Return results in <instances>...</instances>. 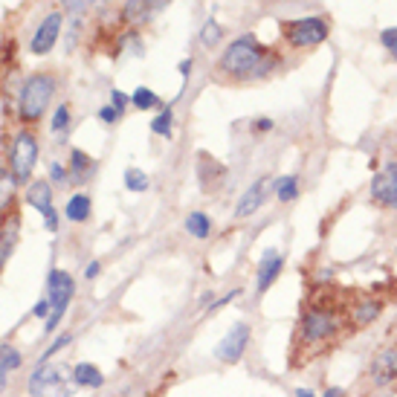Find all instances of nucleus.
Here are the masks:
<instances>
[{"mask_svg":"<svg viewBox=\"0 0 397 397\" xmlns=\"http://www.w3.org/2000/svg\"><path fill=\"white\" fill-rule=\"evenodd\" d=\"M6 386H9V374H6L4 368H0V394L6 391Z\"/></svg>","mask_w":397,"mask_h":397,"instance_id":"nucleus-43","label":"nucleus"},{"mask_svg":"<svg viewBox=\"0 0 397 397\" xmlns=\"http://www.w3.org/2000/svg\"><path fill=\"white\" fill-rule=\"evenodd\" d=\"M238 293H241V290L235 288V290H229V293H227L224 299H217V302H212V304H209V311H206V314H217V311H220V307H224V304H229V302H232V299H235Z\"/></svg>","mask_w":397,"mask_h":397,"instance_id":"nucleus-38","label":"nucleus"},{"mask_svg":"<svg viewBox=\"0 0 397 397\" xmlns=\"http://www.w3.org/2000/svg\"><path fill=\"white\" fill-rule=\"evenodd\" d=\"M380 41H383V47L391 53V58L397 61V27H389L380 32Z\"/></svg>","mask_w":397,"mask_h":397,"instance_id":"nucleus-32","label":"nucleus"},{"mask_svg":"<svg viewBox=\"0 0 397 397\" xmlns=\"http://www.w3.org/2000/svg\"><path fill=\"white\" fill-rule=\"evenodd\" d=\"M67 177H70V171L64 168L61 163H53V166H50V180H53V183H64Z\"/></svg>","mask_w":397,"mask_h":397,"instance_id":"nucleus-36","label":"nucleus"},{"mask_svg":"<svg viewBox=\"0 0 397 397\" xmlns=\"http://www.w3.org/2000/svg\"><path fill=\"white\" fill-rule=\"evenodd\" d=\"M339 330H342V316L334 307H307V311H302L296 328V342L302 348H319L330 339H337Z\"/></svg>","mask_w":397,"mask_h":397,"instance_id":"nucleus-3","label":"nucleus"},{"mask_svg":"<svg viewBox=\"0 0 397 397\" xmlns=\"http://www.w3.org/2000/svg\"><path fill=\"white\" fill-rule=\"evenodd\" d=\"M27 203L32 209H38L41 215L47 212V209H53V186H50V180H35L27 189Z\"/></svg>","mask_w":397,"mask_h":397,"instance_id":"nucleus-20","label":"nucleus"},{"mask_svg":"<svg viewBox=\"0 0 397 397\" xmlns=\"http://www.w3.org/2000/svg\"><path fill=\"white\" fill-rule=\"evenodd\" d=\"M273 189H276V197L281 203H293L299 197V177L296 174H284V177H278L273 183Z\"/></svg>","mask_w":397,"mask_h":397,"instance_id":"nucleus-23","label":"nucleus"},{"mask_svg":"<svg viewBox=\"0 0 397 397\" xmlns=\"http://www.w3.org/2000/svg\"><path fill=\"white\" fill-rule=\"evenodd\" d=\"M125 189L128 191H145L148 189V174L142 168H137V166L125 168Z\"/></svg>","mask_w":397,"mask_h":397,"instance_id":"nucleus-27","label":"nucleus"},{"mask_svg":"<svg viewBox=\"0 0 397 397\" xmlns=\"http://www.w3.org/2000/svg\"><path fill=\"white\" fill-rule=\"evenodd\" d=\"M191 67H194V61H191V58H183L177 70H180V76H183V79H189V76H191Z\"/></svg>","mask_w":397,"mask_h":397,"instance_id":"nucleus-40","label":"nucleus"},{"mask_svg":"<svg viewBox=\"0 0 397 397\" xmlns=\"http://www.w3.org/2000/svg\"><path fill=\"white\" fill-rule=\"evenodd\" d=\"M53 314V304H50V299L43 296V299H38L35 302V307H32V316H38V319H47Z\"/></svg>","mask_w":397,"mask_h":397,"instance_id":"nucleus-35","label":"nucleus"},{"mask_svg":"<svg viewBox=\"0 0 397 397\" xmlns=\"http://www.w3.org/2000/svg\"><path fill=\"white\" fill-rule=\"evenodd\" d=\"M151 134L171 140V134H174V114H171V107H166L157 119H151Z\"/></svg>","mask_w":397,"mask_h":397,"instance_id":"nucleus-25","label":"nucleus"},{"mask_svg":"<svg viewBox=\"0 0 397 397\" xmlns=\"http://www.w3.org/2000/svg\"><path fill=\"white\" fill-rule=\"evenodd\" d=\"M64 6H67L70 12H73V9L79 12V9H81V0H64Z\"/></svg>","mask_w":397,"mask_h":397,"instance_id":"nucleus-44","label":"nucleus"},{"mask_svg":"<svg viewBox=\"0 0 397 397\" xmlns=\"http://www.w3.org/2000/svg\"><path fill=\"white\" fill-rule=\"evenodd\" d=\"M186 232L197 241H206L212 235V217L206 212H189L186 217Z\"/></svg>","mask_w":397,"mask_h":397,"instance_id":"nucleus-22","label":"nucleus"},{"mask_svg":"<svg viewBox=\"0 0 397 397\" xmlns=\"http://www.w3.org/2000/svg\"><path fill=\"white\" fill-rule=\"evenodd\" d=\"M293 397H316V394H314L311 389H296V394H293Z\"/></svg>","mask_w":397,"mask_h":397,"instance_id":"nucleus-45","label":"nucleus"},{"mask_svg":"<svg viewBox=\"0 0 397 397\" xmlns=\"http://www.w3.org/2000/svg\"><path fill=\"white\" fill-rule=\"evenodd\" d=\"M128 102H130V96H128V93H122L119 87H114V90H110V105H114V107L119 110V114H125Z\"/></svg>","mask_w":397,"mask_h":397,"instance_id":"nucleus-33","label":"nucleus"},{"mask_svg":"<svg viewBox=\"0 0 397 397\" xmlns=\"http://www.w3.org/2000/svg\"><path fill=\"white\" fill-rule=\"evenodd\" d=\"M250 337H253V330H250L247 322L232 325L227 334H224V339L215 345V351H212L215 360L224 363V365H238L241 360H244V351H247V345H250Z\"/></svg>","mask_w":397,"mask_h":397,"instance_id":"nucleus-8","label":"nucleus"},{"mask_svg":"<svg viewBox=\"0 0 397 397\" xmlns=\"http://www.w3.org/2000/svg\"><path fill=\"white\" fill-rule=\"evenodd\" d=\"M281 270H284V255H281V250H276V247H270V250H264L261 253V258H258V273H255V293L261 296V293H267L273 284H276V278L281 276Z\"/></svg>","mask_w":397,"mask_h":397,"instance_id":"nucleus-12","label":"nucleus"},{"mask_svg":"<svg viewBox=\"0 0 397 397\" xmlns=\"http://www.w3.org/2000/svg\"><path fill=\"white\" fill-rule=\"evenodd\" d=\"M70 380L79 389H102L105 386V374L93 363H79V365H73Z\"/></svg>","mask_w":397,"mask_h":397,"instance_id":"nucleus-18","label":"nucleus"},{"mask_svg":"<svg viewBox=\"0 0 397 397\" xmlns=\"http://www.w3.org/2000/svg\"><path fill=\"white\" fill-rule=\"evenodd\" d=\"M368 380L374 383V389H386L397 383V345H386L374 354L368 365Z\"/></svg>","mask_w":397,"mask_h":397,"instance_id":"nucleus-11","label":"nucleus"},{"mask_svg":"<svg viewBox=\"0 0 397 397\" xmlns=\"http://www.w3.org/2000/svg\"><path fill=\"white\" fill-rule=\"evenodd\" d=\"M284 29V38H288L290 47L296 50H304V47H316L322 43L330 32L328 20L325 18H299V20H288V24H281Z\"/></svg>","mask_w":397,"mask_h":397,"instance_id":"nucleus-7","label":"nucleus"},{"mask_svg":"<svg viewBox=\"0 0 397 397\" xmlns=\"http://www.w3.org/2000/svg\"><path fill=\"white\" fill-rule=\"evenodd\" d=\"M99 119H102L105 125H114V122H119V119H122V114H119V110H116L114 105H105V107L99 110Z\"/></svg>","mask_w":397,"mask_h":397,"instance_id":"nucleus-34","label":"nucleus"},{"mask_svg":"<svg viewBox=\"0 0 397 397\" xmlns=\"http://www.w3.org/2000/svg\"><path fill=\"white\" fill-rule=\"evenodd\" d=\"M371 201L380 209H397V163H386L371 180Z\"/></svg>","mask_w":397,"mask_h":397,"instance_id":"nucleus-9","label":"nucleus"},{"mask_svg":"<svg viewBox=\"0 0 397 397\" xmlns=\"http://www.w3.org/2000/svg\"><path fill=\"white\" fill-rule=\"evenodd\" d=\"M70 125V105H58L55 107V114H53V122H50V128L55 130V134H61L64 128Z\"/></svg>","mask_w":397,"mask_h":397,"instance_id":"nucleus-30","label":"nucleus"},{"mask_svg":"<svg viewBox=\"0 0 397 397\" xmlns=\"http://www.w3.org/2000/svg\"><path fill=\"white\" fill-rule=\"evenodd\" d=\"M99 273H102V264H99V261H90V264L84 267V278H87V281H93Z\"/></svg>","mask_w":397,"mask_h":397,"instance_id":"nucleus-39","label":"nucleus"},{"mask_svg":"<svg viewBox=\"0 0 397 397\" xmlns=\"http://www.w3.org/2000/svg\"><path fill=\"white\" fill-rule=\"evenodd\" d=\"M267 194H270V180H255L244 194H241V201H238V206H235V217H250V215H255L261 206H264V201H267Z\"/></svg>","mask_w":397,"mask_h":397,"instance_id":"nucleus-15","label":"nucleus"},{"mask_svg":"<svg viewBox=\"0 0 397 397\" xmlns=\"http://www.w3.org/2000/svg\"><path fill=\"white\" fill-rule=\"evenodd\" d=\"M61 29H64V15H61V12L43 15L41 24H38V29H35V35H32V41H29V53H32V55H47V53L55 47V43H58Z\"/></svg>","mask_w":397,"mask_h":397,"instance_id":"nucleus-10","label":"nucleus"},{"mask_svg":"<svg viewBox=\"0 0 397 397\" xmlns=\"http://www.w3.org/2000/svg\"><path fill=\"white\" fill-rule=\"evenodd\" d=\"M12 186H15L12 171L0 168V206H4V203H12Z\"/></svg>","mask_w":397,"mask_h":397,"instance_id":"nucleus-31","label":"nucleus"},{"mask_svg":"<svg viewBox=\"0 0 397 397\" xmlns=\"http://www.w3.org/2000/svg\"><path fill=\"white\" fill-rule=\"evenodd\" d=\"M38 163V140L32 130H18L12 140V154H9V171L15 186H27Z\"/></svg>","mask_w":397,"mask_h":397,"instance_id":"nucleus-5","label":"nucleus"},{"mask_svg":"<svg viewBox=\"0 0 397 397\" xmlns=\"http://www.w3.org/2000/svg\"><path fill=\"white\" fill-rule=\"evenodd\" d=\"M276 64L278 58L267 55V50L253 35H241L224 50V55L217 61V70L235 79H258V76H267Z\"/></svg>","mask_w":397,"mask_h":397,"instance_id":"nucleus-1","label":"nucleus"},{"mask_svg":"<svg viewBox=\"0 0 397 397\" xmlns=\"http://www.w3.org/2000/svg\"><path fill=\"white\" fill-rule=\"evenodd\" d=\"M20 363H24V357H20V351L12 348V345H0V368H4L6 374H12L15 368H20Z\"/></svg>","mask_w":397,"mask_h":397,"instance_id":"nucleus-28","label":"nucleus"},{"mask_svg":"<svg viewBox=\"0 0 397 397\" xmlns=\"http://www.w3.org/2000/svg\"><path fill=\"white\" fill-rule=\"evenodd\" d=\"M383 307H386L383 299H363V302H357V304H351V311H348V322H351V328H354V330L368 328L374 319L383 314Z\"/></svg>","mask_w":397,"mask_h":397,"instance_id":"nucleus-16","label":"nucleus"},{"mask_svg":"<svg viewBox=\"0 0 397 397\" xmlns=\"http://www.w3.org/2000/svg\"><path fill=\"white\" fill-rule=\"evenodd\" d=\"M67 171H70V180L81 186V183H87L96 174V160L90 157V154H84L81 148H73L70 151V168Z\"/></svg>","mask_w":397,"mask_h":397,"instance_id":"nucleus-17","label":"nucleus"},{"mask_svg":"<svg viewBox=\"0 0 397 397\" xmlns=\"http://www.w3.org/2000/svg\"><path fill=\"white\" fill-rule=\"evenodd\" d=\"M55 76L53 73H32L24 79L18 90V119L24 125H35L43 119L50 107V99L55 96Z\"/></svg>","mask_w":397,"mask_h":397,"instance_id":"nucleus-2","label":"nucleus"},{"mask_svg":"<svg viewBox=\"0 0 397 397\" xmlns=\"http://www.w3.org/2000/svg\"><path fill=\"white\" fill-rule=\"evenodd\" d=\"M73 296H76V281H73V276H70L67 270L53 267L50 276H47V299H50V304H53V314L47 316V328H43V334H47V337L55 334L58 325H61V319L67 316V307H70Z\"/></svg>","mask_w":397,"mask_h":397,"instance_id":"nucleus-4","label":"nucleus"},{"mask_svg":"<svg viewBox=\"0 0 397 397\" xmlns=\"http://www.w3.org/2000/svg\"><path fill=\"white\" fill-rule=\"evenodd\" d=\"M41 217H43V227H47V229L55 235V232H58V212H55V206H53V209H47Z\"/></svg>","mask_w":397,"mask_h":397,"instance_id":"nucleus-37","label":"nucleus"},{"mask_svg":"<svg viewBox=\"0 0 397 397\" xmlns=\"http://www.w3.org/2000/svg\"><path fill=\"white\" fill-rule=\"evenodd\" d=\"M253 130H273V122L270 119H255L253 122Z\"/></svg>","mask_w":397,"mask_h":397,"instance_id":"nucleus-41","label":"nucleus"},{"mask_svg":"<svg viewBox=\"0 0 397 397\" xmlns=\"http://www.w3.org/2000/svg\"><path fill=\"white\" fill-rule=\"evenodd\" d=\"M171 4V0H125V6H122V20L125 24H148V20L157 18L166 6Z\"/></svg>","mask_w":397,"mask_h":397,"instance_id":"nucleus-13","label":"nucleus"},{"mask_svg":"<svg viewBox=\"0 0 397 397\" xmlns=\"http://www.w3.org/2000/svg\"><path fill=\"white\" fill-rule=\"evenodd\" d=\"M29 394L32 397H73V380L55 365L41 363L29 374Z\"/></svg>","mask_w":397,"mask_h":397,"instance_id":"nucleus-6","label":"nucleus"},{"mask_svg":"<svg viewBox=\"0 0 397 397\" xmlns=\"http://www.w3.org/2000/svg\"><path fill=\"white\" fill-rule=\"evenodd\" d=\"M322 397H345V389L330 386V389H325V394H322Z\"/></svg>","mask_w":397,"mask_h":397,"instance_id":"nucleus-42","label":"nucleus"},{"mask_svg":"<svg viewBox=\"0 0 397 397\" xmlns=\"http://www.w3.org/2000/svg\"><path fill=\"white\" fill-rule=\"evenodd\" d=\"M18 235H20V212L15 203H9V215H4V220H0V270H4L9 253L15 250Z\"/></svg>","mask_w":397,"mask_h":397,"instance_id":"nucleus-14","label":"nucleus"},{"mask_svg":"<svg viewBox=\"0 0 397 397\" xmlns=\"http://www.w3.org/2000/svg\"><path fill=\"white\" fill-rule=\"evenodd\" d=\"M130 105H134L137 110H154V107H160L163 99L151 90V87H137L134 93H130Z\"/></svg>","mask_w":397,"mask_h":397,"instance_id":"nucleus-24","label":"nucleus"},{"mask_svg":"<svg viewBox=\"0 0 397 397\" xmlns=\"http://www.w3.org/2000/svg\"><path fill=\"white\" fill-rule=\"evenodd\" d=\"M70 342H73V334H58V337L53 339V345H50V348L38 357V365H41V363H50V357H53V354H58V351H61L64 345H70Z\"/></svg>","mask_w":397,"mask_h":397,"instance_id":"nucleus-29","label":"nucleus"},{"mask_svg":"<svg viewBox=\"0 0 397 397\" xmlns=\"http://www.w3.org/2000/svg\"><path fill=\"white\" fill-rule=\"evenodd\" d=\"M90 212H93L90 194H84V191L73 194L67 201V206H64V217H67L70 224H87V220H90Z\"/></svg>","mask_w":397,"mask_h":397,"instance_id":"nucleus-19","label":"nucleus"},{"mask_svg":"<svg viewBox=\"0 0 397 397\" xmlns=\"http://www.w3.org/2000/svg\"><path fill=\"white\" fill-rule=\"evenodd\" d=\"M197 160H201V166H197V174H201V186H203V191L209 194V191L217 189V180L224 177V168H220V163L209 160V154H201Z\"/></svg>","mask_w":397,"mask_h":397,"instance_id":"nucleus-21","label":"nucleus"},{"mask_svg":"<svg viewBox=\"0 0 397 397\" xmlns=\"http://www.w3.org/2000/svg\"><path fill=\"white\" fill-rule=\"evenodd\" d=\"M220 38H224V27H220L215 18H209L203 24V29H201V43L212 50V47H217V43H220Z\"/></svg>","mask_w":397,"mask_h":397,"instance_id":"nucleus-26","label":"nucleus"}]
</instances>
